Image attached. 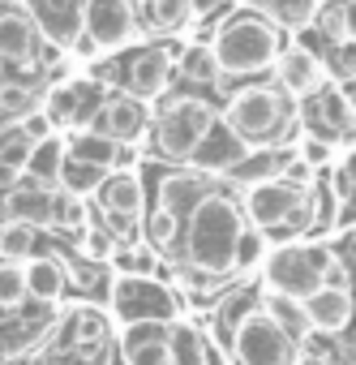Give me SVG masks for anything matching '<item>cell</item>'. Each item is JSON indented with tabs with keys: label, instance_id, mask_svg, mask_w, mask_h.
Wrapping results in <instances>:
<instances>
[{
	"label": "cell",
	"instance_id": "8fae6325",
	"mask_svg": "<svg viewBox=\"0 0 356 365\" xmlns=\"http://www.w3.org/2000/svg\"><path fill=\"white\" fill-rule=\"evenodd\" d=\"M95 202L103 207V215H116V220H129L137 224L142 211H146V190H142V180L133 172H108L99 180V190H95Z\"/></svg>",
	"mask_w": 356,
	"mask_h": 365
},
{
	"label": "cell",
	"instance_id": "d6986e66",
	"mask_svg": "<svg viewBox=\"0 0 356 365\" xmlns=\"http://www.w3.org/2000/svg\"><path fill=\"white\" fill-rule=\"evenodd\" d=\"M65 168H69V142H61V138H48V142H35L31 146V155H26V176L35 180V185H56V180L65 176Z\"/></svg>",
	"mask_w": 356,
	"mask_h": 365
},
{
	"label": "cell",
	"instance_id": "ba28073f",
	"mask_svg": "<svg viewBox=\"0 0 356 365\" xmlns=\"http://www.w3.org/2000/svg\"><path fill=\"white\" fill-rule=\"evenodd\" d=\"M300 198H305V190L279 176V180H262V185H249L245 190V211H249L253 228L275 232V228H288L292 224Z\"/></svg>",
	"mask_w": 356,
	"mask_h": 365
},
{
	"label": "cell",
	"instance_id": "bcb514c9",
	"mask_svg": "<svg viewBox=\"0 0 356 365\" xmlns=\"http://www.w3.org/2000/svg\"><path fill=\"white\" fill-rule=\"evenodd\" d=\"M292 365H326V361H322V356H313V352H300Z\"/></svg>",
	"mask_w": 356,
	"mask_h": 365
},
{
	"label": "cell",
	"instance_id": "9a60e30c",
	"mask_svg": "<svg viewBox=\"0 0 356 365\" xmlns=\"http://www.w3.org/2000/svg\"><path fill=\"white\" fill-rule=\"evenodd\" d=\"M39 48V26L31 18V9H0V56L31 65Z\"/></svg>",
	"mask_w": 356,
	"mask_h": 365
},
{
	"label": "cell",
	"instance_id": "7a4b0ae2",
	"mask_svg": "<svg viewBox=\"0 0 356 365\" xmlns=\"http://www.w3.org/2000/svg\"><path fill=\"white\" fill-rule=\"evenodd\" d=\"M215 61L224 69V78H245V73H262V69H275L283 43H279V31L271 18L262 14H236L228 18L219 31H215Z\"/></svg>",
	"mask_w": 356,
	"mask_h": 365
},
{
	"label": "cell",
	"instance_id": "4fadbf2b",
	"mask_svg": "<svg viewBox=\"0 0 356 365\" xmlns=\"http://www.w3.org/2000/svg\"><path fill=\"white\" fill-rule=\"evenodd\" d=\"M56 207H61V194H52L48 185H35V180L5 194V220L31 224V228H52L56 224Z\"/></svg>",
	"mask_w": 356,
	"mask_h": 365
},
{
	"label": "cell",
	"instance_id": "f6af8a7d",
	"mask_svg": "<svg viewBox=\"0 0 356 365\" xmlns=\"http://www.w3.org/2000/svg\"><path fill=\"white\" fill-rule=\"evenodd\" d=\"M343 99H347V108L356 112V73H347V78H343Z\"/></svg>",
	"mask_w": 356,
	"mask_h": 365
},
{
	"label": "cell",
	"instance_id": "b9f144b4",
	"mask_svg": "<svg viewBox=\"0 0 356 365\" xmlns=\"http://www.w3.org/2000/svg\"><path fill=\"white\" fill-rule=\"evenodd\" d=\"M86 254H95V258L103 262V258H108V254H116V250H112V241H108L103 232H90V237H86Z\"/></svg>",
	"mask_w": 356,
	"mask_h": 365
},
{
	"label": "cell",
	"instance_id": "1f68e13d",
	"mask_svg": "<svg viewBox=\"0 0 356 365\" xmlns=\"http://www.w3.org/2000/svg\"><path fill=\"white\" fill-rule=\"evenodd\" d=\"M26 271L22 262H0V309H18L26 301Z\"/></svg>",
	"mask_w": 356,
	"mask_h": 365
},
{
	"label": "cell",
	"instance_id": "4dcf8cb0",
	"mask_svg": "<svg viewBox=\"0 0 356 365\" xmlns=\"http://www.w3.org/2000/svg\"><path fill=\"white\" fill-rule=\"evenodd\" d=\"M125 356H129V365H176L163 335H133Z\"/></svg>",
	"mask_w": 356,
	"mask_h": 365
},
{
	"label": "cell",
	"instance_id": "cb8c5ba5",
	"mask_svg": "<svg viewBox=\"0 0 356 365\" xmlns=\"http://www.w3.org/2000/svg\"><path fill=\"white\" fill-rule=\"evenodd\" d=\"M283 168H288V150H258V155L236 159L228 172H232V180H241L249 190V185H262V180H279Z\"/></svg>",
	"mask_w": 356,
	"mask_h": 365
},
{
	"label": "cell",
	"instance_id": "d590c367",
	"mask_svg": "<svg viewBox=\"0 0 356 365\" xmlns=\"http://www.w3.org/2000/svg\"><path fill=\"white\" fill-rule=\"evenodd\" d=\"M48 120L52 125H65V120H73V112H78V91L73 86H52L48 91Z\"/></svg>",
	"mask_w": 356,
	"mask_h": 365
},
{
	"label": "cell",
	"instance_id": "9c48e42d",
	"mask_svg": "<svg viewBox=\"0 0 356 365\" xmlns=\"http://www.w3.org/2000/svg\"><path fill=\"white\" fill-rule=\"evenodd\" d=\"M133 0H86L82 9V31L99 48H125L137 39V18H133Z\"/></svg>",
	"mask_w": 356,
	"mask_h": 365
},
{
	"label": "cell",
	"instance_id": "83f0119b",
	"mask_svg": "<svg viewBox=\"0 0 356 365\" xmlns=\"http://www.w3.org/2000/svg\"><path fill=\"white\" fill-rule=\"evenodd\" d=\"M146 14H150V26L167 35V31L189 26V18H194V0H150Z\"/></svg>",
	"mask_w": 356,
	"mask_h": 365
},
{
	"label": "cell",
	"instance_id": "d6a6232c",
	"mask_svg": "<svg viewBox=\"0 0 356 365\" xmlns=\"http://www.w3.org/2000/svg\"><path fill=\"white\" fill-rule=\"evenodd\" d=\"M35 103H39L35 86H26V82H0V112H5V116H31Z\"/></svg>",
	"mask_w": 356,
	"mask_h": 365
},
{
	"label": "cell",
	"instance_id": "4316f807",
	"mask_svg": "<svg viewBox=\"0 0 356 365\" xmlns=\"http://www.w3.org/2000/svg\"><path fill=\"white\" fill-rule=\"evenodd\" d=\"M181 73H185L189 82H219V78H224V69H219L211 43H194V48H185V56H181Z\"/></svg>",
	"mask_w": 356,
	"mask_h": 365
},
{
	"label": "cell",
	"instance_id": "d4e9b609",
	"mask_svg": "<svg viewBox=\"0 0 356 365\" xmlns=\"http://www.w3.org/2000/svg\"><path fill=\"white\" fill-rule=\"evenodd\" d=\"M163 339H167V352H172V361H176V365H206L202 335H198L189 322H167Z\"/></svg>",
	"mask_w": 356,
	"mask_h": 365
},
{
	"label": "cell",
	"instance_id": "52a82bcc",
	"mask_svg": "<svg viewBox=\"0 0 356 365\" xmlns=\"http://www.w3.org/2000/svg\"><path fill=\"white\" fill-rule=\"evenodd\" d=\"M232 356H236V365H292L300 356V344L283 327H275L262 309H249L236 322Z\"/></svg>",
	"mask_w": 356,
	"mask_h": 365
},
{
	"label": "cell",
	"instance_id": "5b68a950",
	"mask_svg": "<svg viewBox=\"0 0 356 365\" xmlns=\"http://www.w3.org/2000/svg\"><path fill=\"white\" fill-rule=\"evenodd\" d=\"M215 129V112L202 99H172L155 120V142L167 159H194Z\"/></svg>",
	"mask_w": 356,
	"mask_h": 365
},
{
	"label": "cell",
	"instance_id": "ee69618b",
	"mask_svg": "<svg viewBox=\"0 0 356 365\" xmlns=\"http://www.w3.org/2000/svg\"><path fill=\"white\" fill-rule=\"evenodd\" d=\"M343 26H347V43H356V0L343 5Z\"/></svg>",
	"mask_w": 356,
	"mask_h": 365
},
{
	"label": "cell",
	"instance_id": "836d02e7",
	"mask_svg": "<svg viewBox=\"0 0 356 365\" xmlns=\"http://www.w3.org/2000/svg\"><path fill=\"white\" fill-rule=\"evenodd\" d=\"M90 224V211H86V198L82 194H61V207H56V228H65V232H82Z\"/></svg>",
	"mask_w": 356,
	"mask_h": 365
},
{
	"label": "cell",
	"instance_id": "7c38bea8",
	"mask_svg": "<svg viewBox=\"0 0 356 365\" xmlns=\"http://www.w3.org/2000/svg\"><path fill=\"white\" fill-rule=\"evenodd\" d=\"M146 125H150V112H146V103L137 95H116L95 116V129L103 138H112V142H137L146 133Z\"/></svg>",
	"mask_w": 356,
	"mask_h": 365
},
{
	"label": "cell",
	"instance_id": "ffe728a7",
	"mask_svg": "<svg viewBox=\"0 0 356 365\" xmlns=\"http://www.w3.org/2000/svg\"><path fill=\"white\" fill-rule=\"evenodd\" d=\"M262 314L275 322V327H283L296 344L313 331V322H309V309H305V301H296V297H288V292H262Z\"/></svg>",
	"mask_w": 356,
	"mask_h": 365
},
{
	"label": "cell",
	"instance_id": "ab89813d",
	"mask_svg": "<svg viewBox=\"0 0 356 365\" xmlns=\"http://www.w3.org/2000/svg\"><path fill=\"white\" fill-rule=\"evenodd\" d=\"M300 155H305L309 168H322L335 150H330V142H322V138H305V142H300Z\"/></svg>",
	"mask_w": 356,
	"mask_h": 365
},
{
	"label": "cell",
	"instance_id": "30bf717a",
	"mask_svg": "<svg viewBox=\"0 0 356 365\" xmlns=\"http://www.w3.org/2000/svg\"><path fill=\"white\" fill-rule=\"evenodd\" d=\"M275 78H279L283 95H292V99H309V95L322 91V82H326V65H322L309 48H283L279 61H275Z\"/></svg>",
	"mask_w": 356,
	"mask_h": 365
},
{
	"label": "cell",
	"instance_id": "7402d4cb",
	"mask_svg": "<svg viewBox=\"0 0 356 365\" xmlns=\"http://www.w3.org/2000/svg\"><path fill=\"white\" fill-rule=\"evenodd\" d=\"M103 339H108V322H103L99 309L82 305V309H73V314L65 318L61 348H95V344H103Z\"/></svg>",
	"mask_w": 356,
	"mask_h": 365
},
{
	"label": "cell",
	"instance_id": "e575fe53",
	"mask_svg": "<svg viewBox=\"0 0 356 365\" xmlns=\"http://www.w3.org/2000/svg\"><path fill=\"white\" fill-rule=\"evenodd\" d=\"M266 258V232L262 228H253V224H245V232H241V241H236V258H232V267H258Z\"/></svg>",
	"mask_w": 356,
	"mask_h": 365
},
{
	"label": "cell",
	"instance_id": "8d00e7d4",
	"mask_svg": "<svg viewBox=\"0 0 356 365\" xmlns=\"http://www.w3.org/2000/svg\"><path fill=\"white\" fill-rule=\"evenodd\" d=\"M318 26H322V35L330 39V43H347V26H343V5H326V9H318V18H313Z\"/></svg>",
	"mask_w": 356,
	"mask_h": 365
},
{
	"label": "cell",
	"instance_id": "5bb4252c",
	"mask_svg": "<svg viewBox=\"0 0 356 365\" xmlns=\"http://www.w3.org/2000/svg\"><path fill=\"white\" fill-rule=\"evenodd\" d=\"M305 309H309L313 331H322V335H339V331L352 322L356 301H352V292H347L343 284H322L313 297H305Z\"/></svg>",
	"mask_w": 356,
	"mask_h": 365
},
{
	"label": "cell",
	"instance_id": "f546056e",
	"mask_svg": "<svg viewBox=\"0 0 356 365\" xmlns=\"http://www.w3.org/2000/svg\"><path fill=\"white\" fill-rule=\"evenodd\" d=\"M142 232H146V245H150V250H167V245L176 241V232H181V215L167 211V207H155V211L146 215Z\"/></svg>",
	"mask_w": 356,
	"mask_h": 365
},
{
	"label": "cell",
	"instance_id": "2e32d148",
	"mask_svg": "<svg viewBox=\"0 0 356 365\" xmlns=\"http://www.w3.org/2000/svg\"><path fill=\"white\" fill-rule=\"evenodd\" d=\"M82 9H86V0H31V18L65 48L82 31Z\"/></svg>",
	"mask_w": 356,
	"mask_h": 365
},
{
	"label": "cell",
	"instance_id": "74e56055",
	"mask_svg": "<svg viewBox=\"0 0 356 365\" xmlns=\"http://www.w3.org/2000/svg\"><path fill=\"white\" fill-rule=\"evenodd\" d=\"M22 138L35 146V142H48V138H56V125L48 120V112H31V116H22Z\"/></svg>",
	"mask_w": 356,
	"mask_h": 365
},
{
	"label": "cell",
	"instance_id": "277c9868",
	"mask_svg": "<svg viewBox=\"0 0 356 365\" xmlns=\"http://www.w3.org/2000/svg\"><path fill=\"white\" fill-rule=\"evenodd\" d=\"M176 292L167 284H159L155 275H120L112 284V314L125 327H159V322H176Z\"/></svg>",
	"mask_w": 356,
	"mask_h": 365
},
{
	"label": "cell",
	"instance_id": "8992f818",
	"mask_svg": "<svg viewBox=\"0 0 356 365\" xmlns=\"http://www.w3.org/2000/svg\"><path fill=\"white\" fill-rule=\"evenodd\" d=\"M330 271H335V262H330L326 250H318V245H283L279 254L266 258V288L305 301L322 284H330Z\"/></svg>",
	"mask_w": 356,
	"mask_h": 365
},
{
	"label": "cell",
	"instance_id": "e0dca14e",
	"mask_svg": "<svg viewBox=\"0 0 356 365\" xmlns=\"http://www.w3.org/2000/svg\"><path fill=\"white\" fill-rule=\"evenodd\" d=\"M167 73H172V61L163 48H146L137 52V61L129 65V86L137 99H150V95H163L167 91Z\"/></svg>",
	"mask_w": 356,
	"mask_h": 365
},
{
	"label": "cell",
	"instance_id": "60d3db41",
	"mask_svg": "<svg viewBox=\"0 0 356 365\" xmlns=\"http://www.w3.org/2000/svg\"><path fill=\"white\" fill-rule=\"evenodd\" d=\"M22 172H26V168L0 159V190H5V194H9V190H18V185H22Z\"/></svg>",
	"mask_w": 356,
	"mask_h": 365
},
{
	"label": "cell",
	"instance_id": "7dc6e473",
	"mask_svg": "<svg viewBox=\"0 0 356 365\" xmlns=\"http://www.w3.org/2000/svg\"><path fill=\"white\" fill-rule=\"evenodd\" d=\"M133 5H137V0H133ZM146 5H150V0H146Z\"/></svg>",
	"mask_w": 356,
	"mask_h": 365
},
{
	"label": "cell",
	"instance_id": "ac0fdd59",
	"mask_svg": "<svg viewBox=\"0 0 356 365\" xmlns=\"http://www.w3.org/2000/svg\"><path fill=\"white\" fill-rule=\"evenodd\" d=\"M69 159L90 168V172H108L112 163H120V142L103 138L99 129H82L69 138Z\"/></svg>",
	"mask_w": 356,
	"mask_h": 365
},
{
	"label": "cell",
	"instance_id": "484cf974",
	"mask_svg": "<svg viewBox=\"0 0 356 365\" xmlns=\"http://www.w3.org/2000/svg\"><path fill=\"white\" fill-rule=\"evenodd\" d=\"M35 241H39V228L18 224V220H5V224H0V262L35 258Z\"/></svg>",
	"mask_w": 356,
	"mask_h": 365
},
{
	"label": "cell",
	"instance_id": "6da1fadb",
	"mask_svg": "<svg viewBox=\"0 0 356 365\" xmlns=\"http://www.w3.org/2000/svg\"><path fill=\"white\" fill-rule=\"evenodd\" d=\"M245 224H241V211L228 194H206L189 224H185V262L198 267V271H228L232 258H236V241H241Z\"/></svg>",
	"mask_w": 356,
	"mask_h": 365
},
{
	"label": "cell",
	"instance_id": "44dd1931",
	"mask_svg": "<svg viewBox=\"0 0 356 365\" xmlns=\"http://www.w3.org/2000/svg\"><path fill=\"white\" fill-rule=\"evenodd\" d=\"M206 194H215V190H206L202 176L181 172V176H167L163 185H159V207H167V211H176V215H194V207H198Z\"/></svg>",
	"mask_w": 356,
	"mask_h": 365
},
{
	"label": "cell",
	"instance_id": "3957f363",
	"mask_svg": "<svg viewBox=\"0 0 356 365\" xmlns=\"http://www.w3.org/2000/svg\"><path fill=\"white\" fill-rule=\"evenodd\" d=\"M288 120V103H283V91L275 86H245L228 99V112H224V125L232 138L258 146V142H271Z\"/></svg>",
	"mask_w": 356,
	"mask_h": 365
},
{
	"label": "cell",
	"instance_id": "7bdbcfd3",
	"mask_svg": "<svg viewBox=\"0 0 356 365\" xmlns=\"http://www.w3.org/2000/svg\"><path fill=\"white\" fill-rule=\"evenodd\" d=\"M69 52H73V56H95V52H99V43H95L86 31H78V35H73V43H69Z\"/></svg>",
	"mask_w": 356,
	"mask_h": 365
},
{
	"label": "cell",
	"instance_id": "f35d334b",
	"mask_svg": "<svg viewBox=\"0 0 356 365\" xmlns=\"http://www.w3.org/2000/svg\"><path fill=\"white\" fill-rule=\"evenodd\" d=\"M112 258H116V267H120L125 275H150V271H155V262H150L146 250H116Z\"/></svg>",
	"mask_w": 356,
	"mask_h": 365
},
{
	"label": "cell",
	"instance_id": "f1b7e54d",
	"mask_svg": "<svg viewBox=\"0 0 356 365\" xmlns=\"http://www.w3.org/2000/svg\"><path fill=\"white\" fill-rule=\"evenodd\" d=\"M318 0H266V18H275L279 26H292V31H300V26H309L313 18H318Z\"/></svg>",
	"mask_w": 356,
	"mask_h": 365
},
{
	"label": "cell",
	"instance_id": "603a6c76",
	"mask_svg": "<svg viewBox=\"0 0 356 365\" xmlns=\"http://www.w3.org/2000/svg\"><path fill=\"white\" fill-rule=\"evenodd\" d=\"M22 271H26V292L35 301H61V292H65V267L56 258H26Z\"/></svg>",
	"mask_w": 356,
	"mask_h": 365
}]
</instances>
